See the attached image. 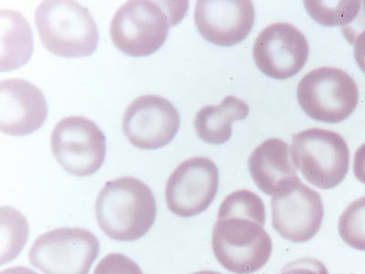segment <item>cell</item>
<instances>
[{
    "label": "cell",
    "instance_id": "52a82bcc",
    "mask_svg": "<svg viewBox=\"0 0 365 274\" xmlns=\"http://www.w3.org/2000/svg\"><path fill=\"white\" fill-rule=\"evenodd\" d=\"M99 251V240L91 231L61 228L35 240L29 260L44 274H89Z\"/></svg>",
    "mask_w": 365,
    "mask_h": 274
},
{
    "label": "cell",
    "instance_id": "3957f363",
    "mask_svg": "<svg viewBox=\"0 0 365 274\" xmlns=\"http://www.w3.org/2000/svg\"><path fill=\"white\" fill-rule=\"evenodd\" d=\"M42 44L64 58L86 57L96 51L99 31L88 9L71 0H47L35 13Z\"/></svg>",
    "mask_w": 365,
    "mask_h": 274
},
{
    "label": "cell",
    "instance_id": "d6986e66",
    "mask_svg": "<svg viewBox=\"0 0 365 274\" xmlns=\"http://www.w3.org/2000/svg\"><path fill=\"white\" fill-rule=\"evenodd\" d=\"M240 218L265 226L266 210L262 198L247 189L234 191L225 198L217 213V220Z\"/></svg>",
    "mask_w": 365,
    "mask_h": 274
},
{
    "label": "cell",
    "instance_id": "d4e9b609",
    "mask_svg": "<svg viewBox=\"0 0 365 274\" xmlns=\"http://www.w3.org/2000/svg\"><path fill=\"white\" fill-rule=\"evenodd\" d=\"M354 172L358 181L365 185V143L361 145L355 153Z\"/></svg>",
    "mask_w": 365,
    "mask_h": 274
},
{
    "label": "cell",
    "instance_id": "cb8c5ba5",
    "mask_svg": "<svg viewBox=\"0 0 365 274\" xmlns=\"http://www.w3.org/2000/svg\"><path fill=\"white\" fill-rule=\"evenodd\" d=\"M365 31V1H361L359 11L355 16L353 21L346 27L341 28L342 34L349 44H354L361 32Z\"/></svg>",
    "mask_w": 365,
    "mask_h": 274
},
{
    "label": "cell",
    "instance_id": "44dd1931",
    "mask_svg": "<svg viewBox=\"0 0 365 274\" xmlns=\"http://www.w3.org/2000/svg\"><path fill=\"white\" fill-rule=\"evenodd\" d=\"M338 230L348 246L365 251V196L348 206L339 220Z\"/></svg>",
    "mask_w": 365,
    "mask_h": 274
},
{
    "label": "cell",
    "instance_id": "4fadbf2b",
    "mask_svg": "<svg viewBox=\"0 0 365 274\" xmlns=\"http://www.w3.org/2000/svg\"><path fill=\"white\" fill-rule=\"evenodd\" d=\"M255 9L250 0H200L195 9V23L202 37L212 44L231 47L250 34Z\"/></svg>",
    "mask_w": 365,
    "mask_h": 274
},
{
    "label": "cell",
    "instance_id": "2e32d148",
    "mask_svg": "<svg viewBox=\"0 0 365 274\" xmlns=\"http://www.w3.org/2000/svg\"><path fill=\"white\" fill-rule=\"evenodd\" d=\"M32 52L34 35L27 19L18 11H0V71L22 67Z\"/></svg>",
    "mask_w": 365,
    "mask_h": 274
},
{
    "label": "cell",
    "instance_id": "5bb4252c",
    "mask_svg": "<svg viewBox=\"0 0 365 274\" xmlns=\"http://www.w3.org/2000/svg\"><path fill=\"white\" fill-rule=\"evenodd\" d=\"M48 106L38 88L22 79L0 81V130L9 136L29 135L47 118Z\"/></svg>",
    "mask_w": 365,
    "mask_h": 274
},
{
    "label": "cell",
    "instance_id": "9a60e30c",
    "mask_svg": "<svg viewBox=\"0 0 365 274\" xmlns=\"http://www.w3.org/2000/svg\"><path fill=\"white\" fill-rule=\"evenodd\" d=\"M249 169L253 181L264 193L274 196L298 179L288 143L269 138L250 155Z\"/></svg>",
    "mask_w": 365,
    "mask_h": 274
},
{
    "label": "cell",
    "instance_id": "7a4b0ae2",
    "mask_svg": "<svg viewBox=\"0 0 365 274\" xmlns=\"http://www.w3.org/2000/svg\"><path fill=\"white\" fill-rule=\"evenodd\" d=\"M96 218L101 230L110 239H141L154 226L156 202L145 183L123 177L106 183L98 195Z\"/></svg>",
    "mask_w": 365,
    "mask_h": 274
},
{
    "label": "cell",
    "instance_id": "484cf974",
    "mask_svg": "<svg viewBox=\"0 0 365 274\" xmlns=\"http://www.w3.org/2000/svg\"><path fill=\"white\" fill-rule=\"evenodd\" d=\"M354 58L358 66L365 73V31L361 32L354 44Z\"/></svg>",
    "mask_w": 365,
    "mask_h": 274
},
{
    "label": "cell",
    "instance_id": "5b68a950",
    "mask_svg": "<svg viewBox=\"0 0 365 274\" xmlns=\"http://www.w3.org/2000/svg\"><path fill=\"white\" fill-rule=\"evenodd\" d=\"M299 106L311 118L341 123L356 109L359 90L351 75L341 68H314L303 76L297 90Z\"/></svg>",
    "mask_w": 365,
    "mask_h": 274
},
{
    "label": "cell",
    "instance_id": "e0dca14e",
    "mask_svg": "<svg viewBox=\"0 0 365 274\" xmlns=\"http://www.w3.org/2000/svg\"><path fill=\"white\" fill-rule=\"evenodd\" d=\"M250 107L243 100L227 96L217 106L203 107L195 117V132L204 142L222 145L232 136V123L246 119Z\"/></svg>",
    "mask_w": 365,
    "mask_h": 274
},
{
    "label": "cell",
    "instance_id": "ac0fdd59",
    "mask_svg": "<svg viewBox=\"0 0 365 274\" xmlns=\"http://www.w3.org/2000/svg\"><path fill=\"white\" fill-rule=\"evenodd\" d=\"M0 263L11 262L24 249L29 225L21 212L11 207L0 210Z\"/></svg>",
    "mask_w": 365,
    "mask_h": 274
},
{
    "label": "cell",
    "instance_id": "603a6c76",
    "mask_svg": "<svg viewBox=\"0 0 365 274\" xmlns=\"http://www.w3.org/2000/svg\"><path fill=\"white\" fill-rule=\"evenodd\" d=\"M279 274H329V273L321 260L306 257L289 263Z\"/></svg>",
    "mask_w": 365,
    "mask_h": 274
},
{
    "label": "cell",
    "instance_id": "277c9868",
    "mask_svg": "<svg viewBox=\"0 0 365 274\" xmlns=\"http://www.w3.org/2000/svg\"><path fill=\"white\" fill-rule=\"evenodd\" d=\"M291 154L296 168L319 188L337 187L348 174L350 151L347 143L331 130L309 128L295 133Z\"/></svg>",
    "mask_w": 365,
    "mask_h": 274
},
{
    "label": "cell",
    "instance_id": "ffe728a7",
    "mask_svg": "<svg viewBox=\"0 0 365 274\" xmlns=\"http://www.w3.org/2000/svg\"><path fill=\"white\" fill-rule=\"evenodd\" d=\"M309 15L327 27H346L359 11L361 1H305Z\"/></svg>",
    "mask_w": 365,
    "mask_h": 274
},
{
    "label": "cell",
    "instance_id": "83f0119b",
    "mask_svg": "<svg viewBox=\"0 0 365 274\" xmlns=\"http://www.w3.org/2000/svg\"><path fill=\"white\" fill-rule=\"evenodd\" d=\"M193 274H221V273L214 272V270H200V272H197Z\"/></svg>",
    "mask_w": 365,
    "mask_h": 274
},
{
    "label": "cell",
    "instance_id": "6da1fadb",
    "mask_svg": "<svg viewBox=\"0 0 365 274\" xmlns=\"http://www.w3.org/2000/svg\"><path fill=\"white\" fill-rule=\"evenodd\" d=\"M187 9V1H128L113 16L110 38L129 56H149L164 45L169 29L182 21Z\"/></svg>",
    "mask_w": 365,
    "mask_h": 274
},
{
    "label": "cell",
    "instance_id": "8992f818",
    "mask_svg": "<svg viewBox=\"0 0 365 274\" xmlns=\"http://www.w3.org/2000/svg\"><path fill=\"white\" fill-rule=\"evenodd\" d=\"M212 249L217 262L236 274L262 269L272 253V240L262 225L246 218H230L215 224Z\"/></svg>",
    "mask_w": 365,
    "mask_h": 274
},
{
    "label": "cell",
    "instance_id": "ba28073f",
    "mask_svg": "<svg viewBox=\"0 0 365 274\" xmlns=\"http://www.w3.org/2000/svg\"><path fill=\"white\" fill-rule=\"evenodd\" d=\"M51 150L65 171L76 177H87L96 174L103 166L106 139L93 121L68 116L54 127Z\"/></svg>",
    "mask_w": 365,
    "mask_h": 274
},
{
    "label": "cell",
    "instance_id": "7402d4cb",
    "mask_svg": "<svg viewBox=\"0 0 365 274\" xmlns=\"http://www.w3.org/2000/svg\"><path fill=\"white\" fill-rule=\"evenodd\" d=\"M93 274H143L141 268L122 253H110L97 264Z\"/></svg>",
    "mask_w": 365,
    "mask_h": 274
},
{
    "label": "cell",
    "instance_id": "9c48e42d",
    "mask_svg": "<svg viewBox=\"0 0 365 274\" xmlns=\"http://www.w3.org/2000/svg\"><path fill=\"white\" fill-rule=\"evenodd\" d=\"M272 208L274 230L294 243L312 240L324 220L321 196L299 178L273 196Z\"/></svg>",
    "mask_w": 365,
    "mask_h": 274
},
{
    "label": "cell",
    "instance_id": "30bf717a",
    "mask_svg": "<svg viewBox=\"0 0 365 274\" xmlns=\"http://www.w3.org/2000/svg\"><path fill=\"white\" fill-rule=\"evenodd\" d=\"M218 183L220 173L211 159L200 156L185 160L166 183L169 210L182 218L197 216L214 201Z\"/></svg>",
    "mask_w": 365,
    "mask_h": 274
},
{
    "label": "cell",
    "instance_id": "7c38bea8",
    "mask_svg": "<svg viewBox=\"0 0 365 274\" xmlns=\"http://www.w3.org/2000/svg\"><path fill=\"white\" fill-rule=\"evenodd\" d=\"M180 126V114L165 98L148 94L136 98L123 116V133L140 149L164 148L174 139Z\"/></svg>",
    "mask_w": 365,
    "mask_h": 274
},
{
    "label": "cell",
    "instance_id": "8fae6325",
    "mask_svg": "<svg viewBox=\"0 0 365 274\" xmlns=\"http://www.w3.org/2000/svg\"><path fill=\"white\" fill-rule=\"evenodd\" d=\"M307 38L295 26L277 22L263 29L256 39L253 58L267 76L285 80L294 76L307 63Z\"/></svg>",
    "mask_w": 365,
    "mask_h": 274
},
{
    "label": "cell",
    "instance_id": "4316f807",
    "mask_svg": "<svg viewBox=\"0 0 365 274\" xmlns=\"http://www.w3.org/2000/svg\"><path fill=\"white\" fill-rule=\"evenodd\" d=\"M0 274H38L31 270V269L25 268V267L17 266L12 267V268H9L6 270H3Z\"/></svg>",
    "mask_w": 365,
    "mask_h": 274
}]
</instances>
